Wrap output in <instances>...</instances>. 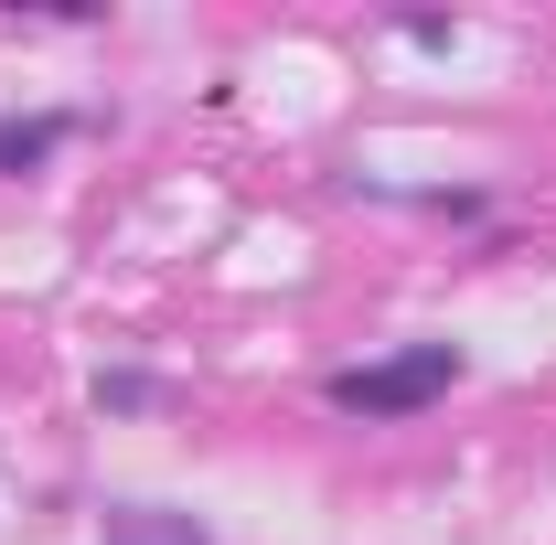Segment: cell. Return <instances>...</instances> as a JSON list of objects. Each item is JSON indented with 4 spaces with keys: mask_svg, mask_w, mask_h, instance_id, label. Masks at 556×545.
Segmentation results:
<instances>
[{
    "mask_svg": "<svg viewBox=\"0 0 556 545\" xmlns=\"http://www.w3.org/2000/svg\"><path fill=\"white\" fill-rule=\"evenodd\" d=\"M460 375H471L460 342H407V353H386V364L332 375V407H343V417H417V407H439Z\"/></svg>",
    "mask_w": 556,
    "mask_h": 545,
    "instance_id": "1",
    "label": "cell"
},
{
    "mask_svg": "<svg viewBox=\"0 0 556 545\" xmlns=\"http://www.w3.org/2000/svg\"><path fill=\"white\" fill-rule=\"evenodd\" d=\"M97 545H214V535L193 524V514H161V503H118Z\"/></svg>",
    "mask_w": 556,
    "mask_h": 545,
    "instance_id": "2",
    "label": "cell"
},
{
    "mask_svg": "<svg viewBox=\"0 0 556 545\" xmlns=\"http://www.w3.org/2000/svg\"><path fill=\"white\" fill-rule=\"evenodd\" d=\"M75 118H0V172H43L54 150H65Z\"/></svg>",
    "mask_w": 556,
    "mask_h": 545,
    "instance_id": "3",
    "label": "cell"
},
{
    "mask_svg": "<svg viewBox=\"0 0 556 545\" xmlns=\"http://www.w3.org/2000/svg\"><path fill=\"white\" fill-rule=\"evenodd\" d=\"M97 407H161V385L150 375H97Z\"/></svg>",
    "mask_w": 556,
    "mask_h": 545,
    "instance_id": "4",
    "label": "cell"
}]
</instances>
